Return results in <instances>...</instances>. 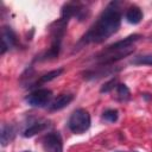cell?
Here are the masks:
<instances>
[{"mask_svg":"<svg viewBox=\"0 0 152 152\" xmlns=\"http://www.w3.org/2000/svg\"><path fill=\"white\" fill-rule=\"evenodd\" d=\"M48 126H49V121H46V120H38V121H34V122H32L28 127H26V128L23 131V137H25V138H31V137L36 135L37 133H40L42 131H44Z\"/></svg>","mask_w":152,"mask_h":152,"instance_id":"obj_6","label":"cell"},{"mask_svg":"<svg viewBox=\"0 0 152 152\" xmlns=\"http://www.w3.org/2000/svg\"><path fill=\"white\" fill-rule=\"evenodd\" d=\"M15 137V128L12 125H7L4 124L1 126V133H0V140H1V145L6 146L8 145Z\"/></svg>","mask_w":152,"mask_h":152,"instance_id":"obj_8","label":"cell"},{"mask_svg":"<svg viewBox=\"0 0 152 152\" xmlns=\"http://www.w3.org/2000/svg\"><path fill=\"white\" fill-rule=\"evenodd\" d=\"M24 152H32V151H24Z\"/></svg>","mask_w":152,"mask_h":152,"instance_id":"obj_15","label":"cell"},{"mask_svg":"<svg viewBox=\"0 0 152 152\" xmlns=\"http://www.w3.org/2000/svg\"><path fill=\"white\" fill-rule=\"evenodd\" d=\"M116 152H122V151H116Z\"/></svg>","mask_w":152,"mask_h":152,"instance_id":"obj_16","label":"cell"},{"mask_svg":"<svg viewBox=\"0 0 152 152\" xmlns=\"http://www.w3.org/2000/svg\"><path fill=\"white\" fill-rule=\"evenodd\" d=\"M17 44V36L11 27H2L1 30V55H4L7 50L12 49Z\"/></svg>","mask_w":152,"mask_h":152,"instance_id":"obj_5","label":"cell"},{"mask_svg":"<svg viewBox=\"0 0 152 152\" xmlns=\"http://www.w3.org/2000/svg\"><path fill=\"white\" fill-rule=\"evenodd\" d=\"M74 100V95L72 94H62L59 96H57L49 106V109L50 110H59V109H63L64 107H66L71 101Z\"/></svg>","mask_w":152,"mask_h":152,"instance_id":"obj_7","label":"cell"},{"mask_svg":"<svg viewBox=\"0 0 152 152\" xmlns=\"http://www.w3.org/2000/svg\"><path fill=\"white\" fill-rule=\"evenodd\" d=\"M116 97L119 101H122V102H126L129 100L131 97V91L128 89V87L124 83H120L116 86Z\"/></svg>","mask_w":152,"mask_h":152,"instance_id":"obj_10","label":"cell"},{"mask_svg":"<svg viewBox=\"0 0 152 152\" xmlns=\"http://www.w3.org/2000/svg\"><path fill=\"white\" fill-rule=\"evenodd\" d=\"M119 118V112L116 109H106L102 113V119L108 122H115Z\"/></svg>","mask_w":152,"mask_h":152,"instance_id":"obj_13","label":"cell"},{"mask_svg":"<svg viewBox=\"0 0 152 152\" xmlns=\"http://www.w3.org/2000/svg\"><path fill=\"white\" fill-rule=\"evenodd\" d=\"M90 115L84 108H78L72 112L68 120L69 129L75 134H82L90 127Z\"/></svg>","mask_w":152,"mask_h":152,"instance_id":"obj_2","label":"cell"},{"mask_svg":"<svg viewBox=\"0 0 152 152\" xmlns=\"http://www.w3.org/2000/svg\"><path fill=\"white\" fill-rule=\"evenodd\" d=\"M116 86H118V78L114 77V78L109 80L108 82H106V83L101 87L100 91H101V93H109L110 90H113L114 88H116Z\"/></svg>","mask_w":152,"mask_h":152,"instance_id":"obj_14","label":"cell"},{"mask_svg":"<svg viewBox=\"0 0 152 152\" xmlns=\"http://www.w3.org/2000/svg\"><path fill=\"white\" fill-rule=\"evenodd\" d=\"M63 72V68H59V69H56V70H52V71H49L48 74H44L43 76H40L38 83H46V82H50L55 78H57Z\"/></svg>","mask_w":152,"mask_h":152,"instance_id":"obj_11","label":"cell"},{"mask_svg":"<svg viewBox=\"0 0 152 152\" xmlns=\"http://www.w3.org/2000/svg\"><path fill=\"white\" fill-rule=\"evenodd\" d=\"M121 8L119 1L109 2L102 11L97 20L84 33L81 42L82 44H100L112 37L121 25Z\"/></svg>","mask_w":152,"mask_h":152,"instance_id":"obj_1","label":"cell"},{"mask_svg":"<svg viewBox=\"0 0 152 152\" xmlns=\"http://www.w3.org/2000/svg\"><path fill=\"white\" fill-rule=\"evenodd\" d=\"M51 97H52V91L50 89L42 88V89H36L34 91L28 94L26 96L25 101L31 107L42 108V107H45L46 104L50 103Z\"/></svg>","mask_w":152,"mask_h":152,"instance_id":"obj_3","label":"cell"},{"mask_svg":"<svg viewBox=\"0 0 152 152\" xmlns=\"http://www.w3.org/2000/svg\"><path fill=\"white\" fill-rule=\"evenodd\" d=\"M125 18L129 24H139L142 20V11L138 6H131L127 8Z\"/></svg>","mask_w":152,"mask_h":152,"instance_id":"obj_9","label":"cell"},{"mask_svg":"<svg viewBox=\"0 0 152 152\" xmlns=\"http://www.w3.org/2000/svg\"><path fill=\"white\" fill-rule=\"evenodd\" d=\"M134 65H152V55H140L132 59Z\"/></svg>","mask_w":152,"mask_h":152,"instance_id":"obj_12","label":"cell"},{"mask_svg":"<svg viewBox=\"0 0 152 152\" xmlns=\"http://www.w3.org/2000/svg\"><path fill=\"white\" fill-rule=\"evenodd\" d=\"M134 152H137V151H134Z\"/></svg>","mask_w":152,"mask_h":152,"instance_id":"obj_17","label":"cell"},{"mask_svg":"<svg viewBox=\"0 0 152 152\" xmlns=\"http://www.w3.org/2000/svg\"><path fill=\"white\" fill-rule=\"evenodd\" d=\"M40 142L45 152H63V140L58 132H50L45 134Z\"/></svg>","mask_w":152,"mask_h":152,"instance_id":"obj_4","label":"cell"}]
</instances>
